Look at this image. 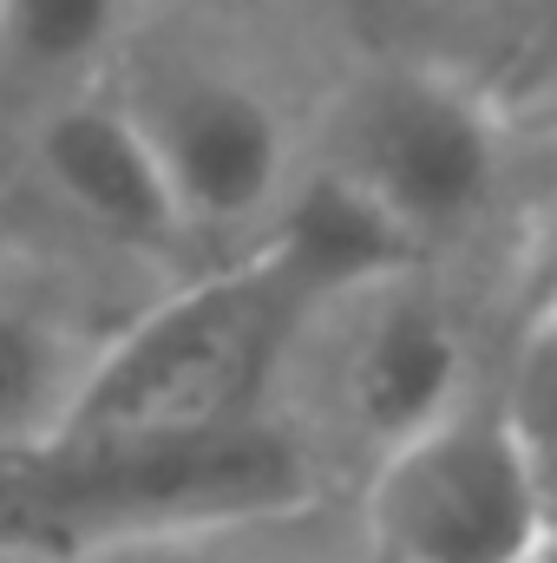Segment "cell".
Returning a JSON list of instances; mask_svg holds the SVG:
<instances>
[{"label": "cell", "instance_id": "obj_13", "mask_svg": "<svg viewBox=\"0 0 557 563\" xmlns=\"http://www.w3.org/2000/svg\"><path fill=\"white\" fill-rule=\"evenodd\" d=\"M368 563H401V558H381V551H368Z\"/></svg>", "mask_w": 557, "mask_h": 563}, {"label": "cell", "instance_id": "obj_15", "mask_svg": "<svg viewBox=\"0 0 557 563\" xmlns=\"http://www.w3.org/2000/svg\"><path fill=\"white\" fill-rule=\"evenodd\" d=\"M525 563H551V551H545V558H525Z\"/></svg>", "mask_w": 557, "mask_h": 563}, {"label": "cell", "instance_id": "obj_4", "mask_svg": "<svg viewBox=\"0 0 557 563\" xmlns=\"http://www.w3.org/2000/svg\"><path fill=\"white\" fill-rule=\"evenodd\" d=\"M328 164L368 184L433 250L485 210L505 125L492 99L446 66H374L328 112Z\"/></svg>", "mask_w": 557, "mask_h": 563}, {"label": "cell", "instance_id": "obj_2", "mask_svg": "<svg viewBox=\"0 0 557 563\" xmlns=\"http://www.w3.org/2000/svg\"><path fill=\"white\" fill-rule=\"evenodd\" d=\"M315 314L321 301L308 282L263 243L119 328L73 374L53 439H164L263 420L282 361Z\"/></svg>", "mask_w": 557, "mask_h": 563}, {"label": "cell", "instance_id": "obj_11", "mask_svg": "<svg viewBox=\"0 0 557 563\" xmlns=\"http://www.w3.org/2000/svg\"><path fill=\"white\" fill-rule=\"evenodd\" d=\"M210 531H157V538H125V544H106L86 563H217L204 551Z\"/></svg>", "mask_w": 557, "mask_h": 563}, {"label": "cell", "instance_id": "obj_10", "mask_svg": "<svg viewBox=\"0 0 557 563\" xmlns=\"http://www.w3.org/2000/svg\"><path fill=\"white\" fill-rule=\"evenodd\" d=\"M125 26V0H0V53L26 73H92Z\"/></svg>", "mask_w": 557, "mask_h": 563}, {"label": "cell", "instance_id": "obj_3", "mask_svg": "<svg viewBox=\"0 0 557 563\" xmlns=\"http://www.w3.org/2000/svg\"><path fill=\"white\" fill-rule=\"evenodd\" d=\"M368 538L401 563H525L551 551V465L499 407H452L387 445L368 485Z\"/></svg>", "mask_w": 557, "mask_h": 563}, {"label": "cell", "instance_id": "obj_5", "mask_svg": "<svg viewBox=\"0 0 557 563\" xmlns=\"http://www.w3.org/2000/svg\"><path fill=\"white\" fill-rule=\"evenodd\" d=\"M171 184L190 230H223L256 217L288 177V125L237 73L217 66H144L119 92Z\"/></svg>", "mask_w": 557, "mask_h": 563}, {"label": "cell", "instance_id": "obj_6", "mask_svg": "<svg viewBox=\"0 0 557 563\" xmlns=\"http://www.w3.org/2000/svg\"><path fill=\"white\" fill-rule=\"evenodd\" d=\"M40 170L66 197V210H79L99 236L125 250L171 256L190 236L139 119L125 112L119 92H73L66 106H53L40 125Z\"/></svg>", "mask_w": 557, "mask_h": 563}, {"label": "cell", "instance_id": "obj_7", "mask_svg": "<svg viewBox=\"0 0 557 563\" xmlns=\"http://www.w3.org/2000/svg\"><path fill=\"white\" fill-rule=\"evenodd\" d=\"M361 301H368V314L341 354V407L387 452L459 407L466 354H459L452 314L426 288H414V276L381 282Z\"/></svg>", "mask_w": 557, "mask_h": 563}, {"label": "cell", "instance_id": "obj_1", "mask_svg": "<svg viewBox=\"0 0 557 563\" xmlns=\"http://www.w3.org/2000/svg\"><path fill=\"white\" fill-rule=\"evenodd\" d=\"M315 505L302 439L270 420L164 439H46L0 459V558L86 563L157 531H237Z\"/></svg>", "mask_w": 557, "mask_h": 563}, {"label": "cell", "instance_id": "obj_9", "mask_svg": "<svg viewBox=\"0 0 557 563\" xmlns=\"http://www.w3.org/2000/svg\"><path fill=\"white\" fill-rule=\"evenodd\" d=\"M73 354L59 328H46L26 308H0V459L46 445L73 394Z\"/></svg>", "mask_w": 557, "mask_h": 563}, {"label": "cell", "instance_id": "obj_8", "mask_svg": "<svg viewBox=\"0 0 557 563\" xmlns=\"http://www.w3.org/2000/svg\"><path fill=\"white\" fill-rule=\"evenodd\" d=\"M270 250L308 282V295H315L321 308L354 301V295H368V288H381V282L414 276L419 263H426V243H419L414 230H407L368 184H354V177L335 170V164L308 170V177L282 197Z\"/></svg>", "mask_w": 557, "mask_h": 563}, {"label": "cell", "instance_id": "obj_12", "mask_svg": "<svg viewBox=\"0 0 557 563\" xmlns=\"http://www.w3.org/2000/svg\"><path fill=\"white\" fill-rule=\"evenodd\" d=\"M184 7H197V13H223V20H243V13H263L270 0H184Z\"/></svg>", "mask_w": 557, "mask_h": 563}, {"label": "cell", "instance_id": "obj_14", "mask_svg": "<svg viewBox=\"0 0 557 563\" xmlns=\"http://www.w3.org/2000/svg\"><path fill=\"white\" fill-rule=\"evenodd\" d=\"M0 563H46V558H0Z\"/></svg>", "mask_w": 557, "mask_h": 563}]
</instances>
